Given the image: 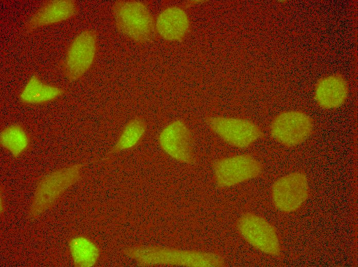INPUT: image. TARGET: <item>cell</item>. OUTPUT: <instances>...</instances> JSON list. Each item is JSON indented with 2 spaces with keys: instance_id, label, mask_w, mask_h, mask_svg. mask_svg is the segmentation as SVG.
Instances as JSON below:
<instances>
[{
  "instance_id": "obj_14",
  "label": "cell",
  "mask_w": 358,
  "mask_h": 267,
  "mask_svg": "<svg viewBox=\"0 0 358 267\" xmlns=\"http://www.w3.org/2000/svg\"><path fill=\"white\" fill-rule=\"evenodd\" d=\"M63 88L43 82L37 75H33L19 94L20 101L26 104H43L62 96Z\"/></svg>"
},
{
  "instance_id": "obj_6",
  "label": "cell",
  "mask_w": 358,
  "mask_h": 267,
  "mask_svg": "<svg viewBox=\"0 0 358 267\" xmlns=\"http://www.w3.org/2000/svg\"><path fill=\"white\" fill-rule=\"evenodd\" d=\"M212 168L217 184L228 187L259 176L263 166L252 156L242 154L218 159Z\"/></svg>"
},
{
  "instance_id": "obj_9",
  "label": "cell",
  "mask_w": 358,
  "mask_h": 267,
  "mask_svg": "<svg viewBox=\"0 0 358 267\" xmlns=\"http://www.w3.org/2000/svg\"><path fill=\"white\" fill-rule=\"evenodd\" d=\"M309 195L308 178L302 171L293 172L279 178L272 187V197L275 206L285 213L297 211L306 202Z\"/></svg>"
},
{
  "instance_id": "obj_15",
  "label": "cell",
  "mask_w": 358,
  "mask_h": 267,
  "mask_svg": "<svg viewBox=\"0 0 358 267\" xmlns=\"http://www.w3.org/2000/svg\"><path fill=\"white\" fill-rule=\"evenodd\" d=\"M68 247L75 266L92 267L97 264L100 249L90 238L83 236H75L69 240Z\"/></svg>"
},
{
  "instance_id": "obj_17",
  "label": "cell",
  "mask_w": 358,
  "mask_h": 267,
  "mask_svg": "<svg viewBox=\"0 0 358 267\" xmlns=\"http://www.w3.org/2000/svg\"><path fill=\"white\" fill-rule=\"evenodd\" d=\"M1 145L14 157L17 158L28 148L30 139L24 128L13 124L4 128L0 134Z\"/></svg>"
},
{
  "instance_id": "obj_4",
  "label": "cell",
  "mask_w": 358,
  "mask_h": 267,
  "mask_svg": "<svg viewBox=\"0 0 358 267\" xmlns=\"http://www.w3.org/2000/svg\"><path fill=\"white\" fill-rule=\"evenodd\" d=\"M97 34L92 29L78 34L70 44L63 64L65 77L70 81L81 78L92 66L96 54Z\"/></svg>"
},
{
  "instance_id": "obj_11",
  "label": "cell",
  "mask_w": 358,
  "mask_h": 267,
  "mask_svg": "<svg viewBox=\"0 0 358 267\" xmlns=\"http://www.w3.org/2000/svg\"><path fill=\"white\" fill-rule=\"evenodd\" d=\"M77 11L75 1H48L33 14L25 25V31L30 32L42 27L62 22L73 17Z\"/></svg>"
},
{
  "instance_id": "obj_13",
  "label": "cell",
  "mask_w": 358,
  "mask_h": 267,
  "mask_svg": "<svg viewBox=\"0 0 358 267\" xmlns=\"http://www.w3.org/2000/svg\"><path fill=\"white\" fill-rule=\"evenodd\" d=\"M156 30L164 39L170 41L182 40L189 28V21L185 12L177 7L163 10L155 22Z\"/></svg>"
},
{
  "instance_id": "obj_1",
  "label": "cell",
  "mask_w": 358,
  "mask_h": 267,
  "mask_svg": "<svg viewBox=\"0 0 358 267\" xmlns=\"http://www.w3.org/2000/svg\"><path fill=\"white\" fill-rule=\"evenodd\" d=\"M123 253L142 266L218 267L225 265V260L221 255L195 250L138 245L126 248Z\"/></svg>"
},
{
  "instance_id": "obj_7",
  "label": "cell",
  "mask_w": 358,
  "mask_h": 267,
  "mask_svg": "<svg viewBox=\"0 0 358 267\" xmlns=\"http://www.w3.org/2000/svg\"><path fill=\"white\" fill-rule=\"evenodd\" d=\"M237 227L239 234L248 243L261 252L272 256H278L281 246L275 227L263 217L247 213L238 220Z\"/></svg>"
},
{
  "instance_id": "obj_12",
  "label": "cell",
  "mask_w": 358,
  "mask_h": 267,
  "mask_svg": "<svg viewBox=\"0 0 358 267\" xmlns=\"http://www.w3.org/2000/svg\"><path fill=\"white\" fill-rule=\"evenodd\" d=\"M348 94V85L340 74H332L320 79L315 89V99L324 109L339 107L345 102Z\"/></svg>"
},
{
  "instance_id": "obj_2",
  "label": "cell",
  "mask_w": 358,
  "mask_h": 267,
  "mask_svg": "<svg viewBox=\"0 0 358 267\" xmlns=\"http://www.w3.org/2000/svg\"><path fill=\"white\" fill-rule=\"evenodd\" d=\"M84 165L71 164L44 176L36 186L29 215L36 218L52 207L80 179Z\"/></svg>"
},
{
  "instance_id": "obj_18",
  "label": "cell",
  "mask_w": 358,
  "mask_h": 267,
  "mask_svg": "<svg viewBox=\"0 0 358 267\" xmlns=\"http://www.w3.org/2000/svg\"><path fill=\"white\" fill-rule=\"evenodd\" d=\"M4 210V200L1 198V215L3 213Z\"/></svg>"
},
{
  "instance_id": "obj_5",
  "label": "cell",
  "mask_w": 358,
  "mask_h": 267,
  "mask_svg": "<svg viewBox=\"0 0 358 267\" xmlns=\"http://www.w3.org/2000/svg\"><path fill=\"white\" fill-rule=\"evenodd\" d=\"M313 128L314 121L310 116L301 111L289 110L275 117L270 126V133L279 143L293 147L305 141Z\"/></svg>"
},
{
  "instance_id": "obj_16",
  "label": "cell",
  "mask_w": 358,
  "mask_h": 267,
  "mask_svg": "<svg viewBox=\"0 0 358 267\" xmlns=\"http://www.w3.org/2000/svg\"><path fill=\"white\" fill-rule=\"evenodd\" d=\"M147 128L145 120L136 117L123 127L116 143L102 160H106L113 154L136 146L144 137Z\"/></svg>"
},
{
  "instance_id": "obj_8",
  "label": "cell",
  "mask_w": 358,
  "mask_h": 267,
  "mask_svg": "<svg viewBox=\"0 0 358 267\" xmlns=\"http://www.w3.org/2000/svg\"><path fill=\"white\" fill-rule=\"evenodd\" d=\"M206 123L223 141L239 148L249 147L263 136L257 125L245 119L211 117L206 119Z\"/></svg>"
},
{
  "instance_id": "obj_3",
  "label": "cell",
  "mask_w": 358,
  "mask_h": 267,
  "mask_svg": "<svg viewBox=\"0 0 358 267\" xmlns=\"http://www.w3.org/2000/svg\"><path fill=\"white\" fill-rule=\"evenodd\" d=\"M118 30L138 43L152 40L155 34L154 17L144 3L136 1H117L112 8Z\"/></svg>"
},
{
  "instance_id": "obj_10",
  "label": "cell",
  "mask_w": 358,
  "mask_h": 267,
  "mask_svg": "<svg viewBox=\"0 0 358 267\" xmlns=\"http://www.w3.org/2000/svg\"><path fill=\"white\" fill-rule=\"evenodd\" d=\"M158 142L172 158L186 164L195 162L193 137L184 121L177 120L165 127L159 135Z\"/></svg>"
}]
</instances>
